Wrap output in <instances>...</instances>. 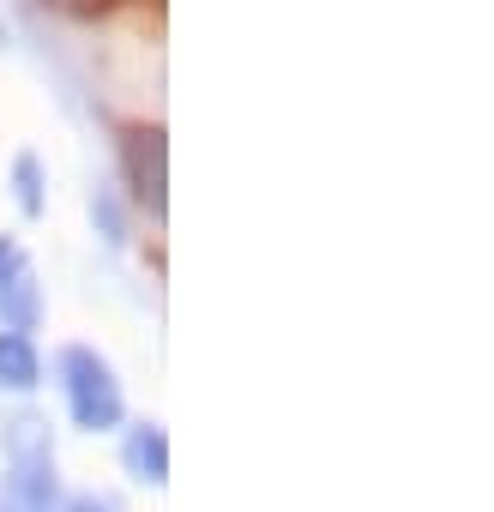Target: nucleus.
Segmentation results:
<instances>
[{"mask_svg": "<svg viewBox=\"0 0 494 512\" xmlns=\"http://www.w3.org/2000/svg\"><path fill=\"white\" fill-rule=\"evenodd\" d=\"M61 386H67V410H73L79 428L103 434V428L121 422V380L97 350H85V344L61 350Z\"/></svg>", "mask_w": 494, "mask_h": 512, "instance_id": "obj_1", "label": "nucleus"}, {"mask_svg": "<svg viewBox=\"0 0 494 512\" xmlns=\"http://www.w3.org/2000/svg\"><path fill=\"white\" fill-rule=\"evenodd\" d=\"M7 458H13V482H7V506L13 512H49L55 506V452H49V428L43 422H13L7 428Z\"/></svg>", "mask_w": 494, "mask_h": 512, "instance_id": "obj_2", "label": "nucleus"}, {"mask_svg": "<svg viewBox=\"0 0 494 512\" xmlns=\"http://www.w3.org/2000/svg\"><path fill=\"white\" fill-rule=\"evenodd\" d=\"M37 320H43L37 266L13 235H0V332H31Z\"/></svg>", "mask_w": 494, "mask_h": 512, "instance_id": "obj_3", "label": "nucleus"}, {"mask_svg": "<svg viewBox=\"0 0 494 512\" xmlns=\"http://www.w3.org/2000/svg\"><path fill=\"white\" fill-rule=\"evenodd\" d=\"M121 163H127V187L139 205L163 211V133L157 127H133L121 139Z\"/></svg>", "mask_w": 494, "mask_h": 512, "instance_id": "obj_4", "label": "nucleus"}, {"mask_svg": "<svg viewBox=\"0 0 494 512\" xmlns=\"http://www.w3.org/2000/svg\"><path fill=\"white\" fill-rule=\"evenodd\" d=\"M43 380V356L31 344V332H0V386L7 392H31Z\"/></svg>", "mask_w": 494, "mask_h": 512, "instance_id": "obj_5", "label": "nucleus"}, {"mask_svg": "<svg viewBox=\"0 0 494 512\" xmlns=\"http://www.w3.org/2000/svg\"><path fill=\"white\" fill-rule=\"evenodd\" d=\"M127 470H133L139 482H151V488L169 482V440H163V428L145 422V428L127 434Z\"/></svg>", "mask_w": 494, "mask_h": 512, "instance_id": "obj_6", "label": "nucleus"}, {"mask_svg": "<svg viewBox=\"0 0 494 512\" xmlns=\"http://www.w3.org/2000/svg\"><path fill=\"white\" fill-rule=\"evenodd\" d=\"M13 193H19V211H25V217H43V205H49V199H43V163H37L31 151L13 157Z\"/></svg>", "mask_w": 494, "mask_h": 512, "instance_id": "obj_7", "label": "nucleus"}, {"mask_svg": "<svg viewBox=\"0 0 494 512\" xmlns=\"http://www.w3.org/2000/svg\"><path fill=\"white\" fill-rule=\"evenodd\" d=\"M67 512H115V506H109V500H97V494H79Z\"/></svg>", "mask_w": 494, "mask_h": 512, "instance_id": "obj_8", "label": "nucleus"}]
</instances>
